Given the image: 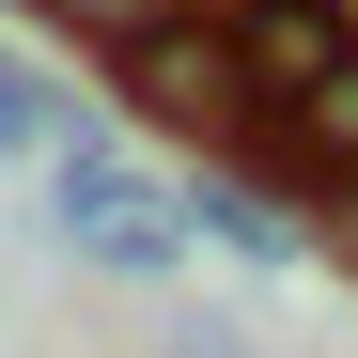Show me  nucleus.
Instances as JSON below:
<instances>
[{
	"label": "nucleus",
	"mask_w": 358,
	"mask_h": 358,
	"mask_svg": "<svg viewBox=\"0 0 358 358\" xmlns=\"http://www.w3.org/2000/svg\"><path fill=\"white\" fill-rule=\"evenodd\" d=\"M109 78H125V109H141V125H171V141H250V156H265V125H280L234 16H187L171 47H141V63H109Z\"/></svg>",
	"instance_id": "f257e3e1"
},
{
	"label": "nucleus",
	"mask_w": 358,
	"mask_h": 358,
	"mask_svg": "<svg viewBox=\"0 0 358 358\" xmlns=\"http://www.w3.org/2000/svg\"><path fill=\"white\" fill-rule=\"evenodd\" d=\"M47 218H63L94 265H125V280H171V265H187V187H156V171H141V156H109V141L63 156Z\"/></svg>",
	"instance_id": "f03ea898"
},
{
	"label": "nucleus",
	"mask_w": 358,
	"mask_h": 358,
	"mask_svg": "<svg viewBox=\"0 0 358 358\" xmlns=\"http://www.w3.org/2000/svg\"><path fill=\"white\" fill-rule=\"evenodd\" d=\"M187 234H203V250H234V265H312V203H280L265 187V171H234V156H203L187 171Z\"/></svg>",
	"instance_id": "7ed1b4c3"
},
{
	"label": "nucleus",
	"mask_w": 358,
	"mask_h": 358,
	"mask_svg": "<svg viewBox=\"0 0 358 358\" xmlns=\"http://www.w3.org/2000/svg\"><path fill=\"white\" fill-rule=\"evenodd\" d=\"M265 187H280V203H327V218L358 203V63H343L327 94H296L280 125H265Z\"/></svg>",
	"instance_id": "20e7f679"
},
{
	"label": "nucleus",
	"mask_w": 358,
	"mask_h": 358,
	"mask_svg": "<svg viewBox=\"0 0 358 358\" xmlns=\"http://www.w3.org/2000/svg\"><path fill=\"white\" fill-rule=\"evenodd\" d=\"M94 125H78V94H47V63L31 47H0V156H78Z\"/></svg>",
	"instance_id": "39448f33"
},
{
	"label": "nucleus",
	"mask_w": 358,
	"mask_h": 358,
	"mask_svg": "<svg viewBox=\"0 0 358 358\" xmlns=\"http://www.w3.org/2000/svg\"><path fill=\"white\" fill-rule=\"evenodd\" d=\"M47 16H63L94 63H141V47H171L187 16H218V0H47Z\"/></svg>",
	"instance_id": "423d86ee"
},
{
	"label": "nucleus",
	"mask_w": 358,
	"mask_h": 358,
	"mask_svg": "<svg viewBox=\"0 0 358 358\" xmlns=\"http://www.w3.org/2000/svg\"><path fill=\"white\" fill-rule=\"evenodd\" d=\"M327 265H358V203H343V218H327Z\"/></svg>",
	"instance_id": "0eeeda50"
}]
</instances>
